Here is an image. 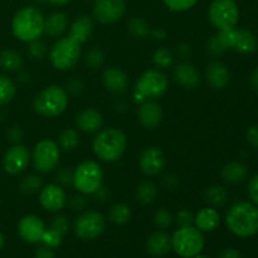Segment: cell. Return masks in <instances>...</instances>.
Instances as JSON below:
<instances>
[{"mask_svg":"<svg viewBox=\"0 0 258 258\" xmlns=\"http://www.w3.org/2000/svg\"><path fill=\"white\" fill-rule=\"evenodd\" d=\"M226 226L239 238H249L258 232V207L252 202H237L227 211Z\"/></svg>","mask_w":258,"mask_h":258,"instance_id":"6da1fadb","label":"cell"},{"mask_svg":"<svg viewBox=\"0 0 258 258\" xmlns=\"http://www.w3.org/2000/svg\"><path fill=\"white\" fill-rule=\"evenodd\" d=\"M127 146L125 133L117 127L101 128L92 141V150L96 158L103 163H116L122 158Z\"/></svg>","mask_w":258,"mask_h":258,"instance_id":"7a4b0ae2","label":"cell"},{"mask_svg":"<svg viewBox=\"0 0 258 258\" xmlns=\"http://www.w3.org/2000/svg\"><path fill=\"white\" fill-rule=\"evenodd\" d=\"M44 15L38 8L24 7L18 10L12 20V32L18 40L30 43L44 33Z\"/></svg>","mask_w":258,"mask_h":258,"instance_id":"3957f363","label":"cell"},{"mask_svg":"<svg viewBox=\"0 0 258 258\" xmlns=\"http://www.w3.org/2000/svg\"><path fill=\"white\" fill-rule=\"evenodd\" d=\"M169 88V80L165 73L158 68L144 71L136 80L133 91L134 102L140 105L144 101L156 100L166 93Z\"/></svg>","mask_w":258,"mask_h":258,"instance_id":"277c9868","label":"cell"},{"mask_svg":"<svg viewBox=\"0 0 258 258\" xmlns=\"http://www.w3.org/2000/svg\"><path fill=\"white\" fill-rule=\"evenodd\" d=\"M33 107L43 117H57L68 107V93L58 85H50L43 88L34 97Z\"/></svg>","mask_w":258,"mask_h":258,"instance_id":"5b68a950","label":"cell"},{"mask_svg":"<svg viewBox=\"0 0 258 258\" xmlns=\"http://www.w3.org/2000/svg\"><path fill=\"white\" fill-rule=\"evenodd\" d=\"M171 251L181 258H193L202 253L206 246L203 232L196 226L179 227L170 236Z\"/></svg>","mask_w":258,"mask_h":258,"instance_id":"8992f818","label":"cell"},{"mask_svg":"<svg viewBox=\"0 0 258 258\" xmlns=\"http://www.w3.org/2000/svg\"><path fill=\"white\" fill-rule=\"evenodd\" d=\"M103 184V170L95 160H85L73 170V188L83 196H93Z\"/></svg>","mask_w":258,"mask_h":258,"instance_id":"52a82bcc","label":"cell"},{"mask_svg":"<svg viewBox=\"0 0 258 258\" xmlns=\"http://www.w3.org/2000/svg\"><path fill=\"white\" fill-rule=\"evenodd\" d=\"M82 54V44L71 37H62L55 40L49 50V60L58 71H68L75 67Z\"/></svg>","mask_w":258,"mask_h":258,"instance_id":"ba28073f","label":"cell"},{"mask_svg":"<svg viewBox=\"0 0 258 258\" xmlns=\"http://www.w3.org/2000/svg\"><path fill=\"white\" fill-rule=\"evenodd\" d=\"M30 160L33 166L40 174H49L57 169L60 160V148L57 141L43 139L35 144Z\"/></svg>","mask_w":258,"mask_h":258,"instance_id":"9c48e42d","label":"cell"},{"mask_svg":"<svg viewBox=\"0 0 258 258\" xmlns=\"http://www.w3.org/2000/svg\"><path fill=\"white\" fill-rule=\"evenodd\" d=\"M208 19L217 30L236 28L239 8L234 0H213L208 8Z\"/></svg>","mask_w":258,"mask_h":258,"instance_id":"30bf717a","label":"cell"},{"mask_svg":"<svg viewBox=\"0 0 258 258\" xmlns=\"http://www.w3.org/2000/svg\"><path fill=\"white\" fill-rule=\"evenodd\" d=\"M106 228V219L100 212L85 211L75 219L73 229L78 238L92 241L98 238Z\"/></svg>","mask_w":258,"mask_h":258,"instance_id":"8fae6325","label":"cell"},{"mask_svg":"<svg viewBox=\"0 0 258 258\" xmlns=\"http://www.w3.org/2000/svg\"><path fill=\"white\" fill-rule=\"evenodd\" d=\"M92 13L101 24H113L125 15L126 3L125 0H95Z\"/></svg>","mask_w":258,"mask_h":258,"instance_id":"7c38bea8","label":"cell"},{"mask_svg":"<svg viewBox=\"0 0 258 258\" xmlns=\"http://www.w3.org/2000/svg\"><path fill=\"white\" fill-rule=\"evenodd\" d=\"M30 163V153L22 144H14L7 150L3 158V168L10 175H18L28 168Z\"/></svg>","mask_w":258,"mask_h":258,"instance_id":"4fadbf2b","label":"cell"},{"mask_svg":"<svg viewBox=\"0 0 258 258\" xmlns=\"http://www.w3.org/2000/svg\"><path fill=\"white\" fill-rule=\"evenodd\" d=\"M165 154L158 146H149L139 156V168L146 176H156L165 169Z\"/></svg>","mask_w":258,"mask_h":258,"instance_id":"5bb4252c","label":"cell"},{"mask_svg":"<svg viewBox=\"0 0 258 258\" xmlns=\"http://www.w3.org/2000/svg\"><path fill=\"white\" fill-rule=\"evenodd\" d=\"M45 229L47 227L43 219L35 214H27L18 222V234L23 241L30 244L42 243Z\"/></svg>","mask_w":258,"mask_h":258,"instance_id":"9a60e30c","label":"cell"},{"mask_svg":"<svg viewBox=\"0 0 258 258\" xmlns=\"http://www.w3.org/2000/svg\"><path fill=\"white\" fill-rule=\"evenodd\" d=\"M67 194L64 188L58 184H47L39 190V203L49 213H58L67 206Z\"/></svg>","mask_w":258,"mask_h":258,"instance_id":"2e32d148","label":"cell"},{"mask_svg":"<svg viewBox=\"0 0 258 258\" xmlns=\"http://www.w3.org/2000/svg\"><path fill=\"white\" fill-rule=\"evenodd\" d=\"M173 78L180 87L194 90L202 82V76L198 68L190 62H181L173 70Z\"/></svg>","mask_w":258,"mask_h":258,"instance_id":"e0dca14e","label":"cell"},{"mask_svg":"<svg viewBox=\"0 0 258 258\" xmlns=\"http://www.w3.org/2000/svg\"><path fill=\"white\" fill-rule=\"evenodd\" d=\"M138 118L141 126L149 130L158 127L163 121V108L160 103L154 100L144 101L138 110Z\"/></svg>","mask_w":258,"mask_h":258,"instance_id":"ac0fdd59","label":"cell"},{"mask_svg":"<svg viewBox=\"0 0 258 258\" xmlns=\"http://www.w3.org/2000/svg\"><path fill=\"white\" fill-rule=\"evenodd\" d=\"M206 81L214 90H224L231 81V71L223 62L214 60L206 67Z\"/></svg>","mask_w":258,"mask_h":258,"instance_id":"d6986e66","label":"cell"},{"mask_svg":"<svg viewBox=\"0 0 258 258\" xmlns=\"http://www.w3.org/2000/svg\"><path fill=\"white\" fill-rule=\"evenodd\" d=\"M102 83L107 91L121 95L127 90L128 77L121 68L108 67L102 73Z\"/></svg>","mask_w":258,"mask_h":258,"instance_id":"ffe728a7","label":"cell"},{"mask_svg":"<svg viewBox=\"0 0 258 258\" xmlns=\"http://www.w3.org/2000/svg\"><path fill=\"white\" fill-rule=\"evenodd\" d=\"M103 116L96 108H85L76 116V126L86 134H95L102 128Z\"/></svg>","mask_w":258,"mask_h":258,"instance_id":"44dd1931","label":"cell"},{"mask_svg":"<svg viewBox=\"0 0 258 258\" xmlns=\"http://www.w3.org/2000/svg\"><path fill=\"white\" fill-rule=\"evenodd\" d=\"M146 251L153 257H165L171 251L170 234L164 229H158L146 241Z\"/></svg>","mask_w":258,"mask_h":258,"instance_id":"7402d4cb","label":"cell"},{"mask_svg":"<svg viewBox=\"0 0 258 258\" xmlns=\"http://www.w3.org/2000/svg\"><path fill=\"white\" fill-rule=\"evenodd\" d=\"M221 224V214L213 207H204L194 216V226L203 233L214 232Z\"/></svg>","mask_w":258,"mask_h":258,"instance_id":"603a6c76","label":"cell"},{"mask_svg":"<svg viewBox=\"0 0 258 258\" xmlns=\"http://www.w3.org/2000/svg\"><path fill=\"white\" fill-rule=\"evenodd\" d=\"M93 30V23L88 15H80L75 19V22L71 24L68 37L77 40L80 44H85L90 39Z\"/></svg>","mask_w":258,"mask_h":258,"instance_id":"cb8c5ba5","label":"cell"},{"mask_svg":"<svg viewBox=\"0 0 258 258\" xmlns=\"http://www.w3.org/2000/svg\"><path fill=\"white\" fill-rule=\"evenodd\" d=\"M221 176L226 183L237 185L243 183L248 176V168L241 161H229L222 168Z\"/></svg>","mask_w":258,"mask_h":258,"instance_id":"d4e9b609","label":"cell"},{"mask_svg":"<svg viewBox=\"0 0 258 258\" xmlns=\"http://www.w3.org/2000/svg\"><path fill=\"white\" fill-rule=\"evenodd\" d=\"M70 20L66 13L54 12L44 19V33L52 38H58L68 29Z\"/></svg>","mask_w":258,"mask_h":258,"instance_id":"484cf974","label":"cell"},{"mask_svg":"<svg viewBox=\"0 0 258 258\" xmlns=\"http://www.w3.org/2000/svg\"><path fill=\"white\" fill-rule=\"evenodd\" d=\"M257 45V38L251 30L238 29V39H237L234 50L243 55H248L256 52Z\"/></svg>","mask_w":258,"mask_h":258,"instance_id":"4316f807","label":"cell"},{"mask_svg":"<svg viewBox=\"0 0 258 258\" xmlns=\"http://www.w3.org/2000/svg\"><path fill=\"white\" fill-rule=\"evenodd\" d=\"M204 199L209 207L213 208H222L226 206L228 202V191L224 186L219 185V184H213V185L208 186L204 191Z\"/></svg>","mask_w":258,"mask_h":258,"instance_id":"83f0119b","label":"cell"},{"mask_svg":"<svg viewBox=\"0 0 258 258\" xmlns=\"http://www.w3.org/2000/svg\"><path fill=\"white\" fill-rule=\"evenodd\" d=\"M133 216V212L128 204L126 203H115L111 206L108 211V219L116 226H125L128 223Z\"/></svg>","mask_w":258,"mask_h":258,"instance_id":"f1b7e54d","label":"cell"},{"mask_svg":"<svg viewBox=\"0 0 258 258\" xmlns=\"http://www.w3.org/2000/svg\"><path fill=\"white\" fill-rule=\"evenodd\" d=\"M23 66V58L13 49H4L0 52V68L7 72H18Z\"/></svg>","mask_w":258,"mask_h":258,"instance_id":"f546056e","label":"cell"},{"mask_svg":"<svg viewBox=\"0 0 258 258\" xmlns=\"http://www.w3.org/2000/svg\"><path fill=\"white\" fill-rule=\"evenodd\" d=\"M136 201L141 204H151L158 197V186L151 180H145L139 184L135 191Z\"/></svg>","mask_w":258,"mask_h":258,"instance_id":"4dcf8cb0","label":"cell"},{"mask_svg":"<svg viewBox=\"0 0 258 258\" xmlns=\"http://www.w3.org/2000/svg\"><path fill=\"white\" fill-rule=\"evenodd\" d=\"M43 186V179L37 174H28L20 180L19 189L25 196H33V194L39 193Z\"/></svg>","mask_w":258,"mask_h":258,"instance_id":"1f68e13d","label":"cell"},{"mask_svg":"<svg viewBox=\"0 0 258 258\" xmlns=\"http://www.w3.org/2000/svg\"><path fill=\"white\" fill-rule=\"evenodd\" d=\"M57 143L59 145L60 150L72 151L80 144V135H78L75 128H64L58 136Z\"/></svg>","mask_w":258,"mask_h":258,"instance_id":"d6a6232c","label":"cell"},{"mask_svg":"<svg viewBox=\"0 0 258 258\" xmlns=\"http://www.w3.org/2000/svg\"><path fill=\"white\" fill-rule=\"evenodd\" d=\"M127 28L130 34L133 37L139 38V39H144V38L149 37L151 32L149 23L140 17L131 18L127 22Z\"/></svg>","mask_w":258,"mask_h":258,"instance_id":"836d02e7","label":"cell"},{"mask_svg":"<svg viewBox=\"0 0 258 258\" xmlns=\"http://www.w3.org/2000/svg\"><path fill=\"white\" fill-rule=\"evenodd\" d=\"M17 93V87L12 78L0 75V106L9 103Z\"/></svg>","mask_w":258,"mask_h":258,"instance_id":"e575fe53","label":"cell"},{"mask_svg":"<svg viewBox=\"0 0 258 258\" xmlns=\"http://www.w3.org/2000/svg\"><path fill=\"white\" fill-rule=\"evenodd\" d=\"M216 38L218 39V42L221 43V45L224 48L226 52L229 49H234L237 39H238V29L231 28V29L218 30L216 34Z\"/></svg>","mask_w":258,"mask_h":258,"instance_id":"d590c367","label":"cell"},{"mask_svg":"<svg viewBox=\"0 0 258 258\" xmlns=\"http://www.w3.org/2000/svg\"><path fill=\"white\" fill-rule=\"evenodd\" d=\"M174 62V54L168 48H159L153 54V63L158 70L169 68Z\"/></svg>","mask_w":258,"mask_h":258,"instance_id":"8d00e7d4","label":"cell"},{"mask_svg":"<svg viewBox=\"0 0 258 258\" xmlns=\"http://www.w3.org/2000/svg\"><path fill=\"white\" fill-rule=\"evenodd\" d=\"M85 63L88 68L91 70H98L105 63V53L101 48L93 47L86 53L85 55Z\"/></svg>","mask_w":258,"mask_h":258,"instance_id":"74e56055","label":"cell"},{"mask_svg":"<svg viewBox=\"0 0 258 258\" xmlns=\"http://www.w3.org/2000/svg\"><path fill=\"white\" fill-rule=\"evenodd\" d=\"M173 216L169 212V209L164 208V207L158 208L155 213H154V224H155L158 229H164L165 231V229H168L173 224Z\"/></svg>","mask_w":258,"mask_h":258,"instance_id":"f35d334b","label":"cell"},{"mask_svg":"<svg viewBox=\"0 0 258 258\" xmlns=\"http://www.w3.org/2000/svg\"><path fill=\"white\" fill-rule=\"evenodd\" d=\"M163 2L165 7L171 12L181 13L196 7L199 0H163Z\"/></svg>","mask_w":258,"mask_h":258,"instance_id":"ab89813d","label":"cell"},{"mask_svg":"<svg viewBox=\"0 0 258 258\" xmlns=\"http://www.w3.org/2000/svg\"><path fill=\"white\" fill-rule=\"evenodd\" d=\"M63 237L64 236H62L59 232L49 227V228L45 229L44 234H43L42 243L44 244V246L49 247V248H57V247H59L60 244H62Z\"/></svg>","mask_w":258,"mask_h":258,"instance_id":"60d3db41","label":"cell"},{"mask_svg":"<svg viewBox=\"0 0 258 258\" xmlns=\"http://www.w3.org/2000/svg\"><path fill=\"white\" fill-rule=\"evenodd\" d=\"M28 54L35 60L43 59V58L47 55V45H45L40 39L33 40V42L29 43Z\"/></svg>","mask_w":258,"mask_h":258,"instance_id":"b9f144b4","label":"cell"},{"mask_svg":"<svg viewBox=\"0 0 258 258\" xmlns=\"http://www.w3.org/2000/svg\"><path fill=\"white\" fill-rule=\"evenodd\" d=\"M50 228L58 231L62 236H66L68 229H70V221H68V218L64 214H58V216L53 218L52 223H50Z\"/></svg>","mask_w":258,"mask_h":258,"instance_id":"7bdbcfd3","label":"cell"},{"mask_svg":"<svg viewBox=\"0 0 258 258\" xmlns=\"http://www.w3.org/2000/svg\"><path fill=\"white\" fill-rule=\"evenodd\" d=\"M174 219H175V223L178 224V227L194 226V214L189 209H180Z\"/></svg>","mask_w":258,"mask_h":258,"instance_id":"ee69618b","label":"cell"},{"mask_svg":"<svg viewBox=\"0 0 258 258\" xmlns=\"http://www.w3.org/2000/svg\"><path fill=\"white\" fill-rule=\"evenodd\" d=\"M55 183L62 188H67V186L72 185L73 183V171L68 170V169L63 168L57 171L55 174Z\"/></svg>","mask_w":258,"mask_h":258,"instance_id":"f6af8a7d","label":"cell"},{"mask_svg":"<svg viewBox=\"0 0 258 258\" xmlns=\"http://www.w3.org/2000/svg\"><path fill=\"white\" fill-rule=\"evenodd\" d=\"M87 203L88 202H87V198H86V196H83V194L81 193L71 197L70 201L67 202V204L71 207V209L75 212H82L83 209L87 207Z\"/></svg>","mask_w":258,"mask_h":258,"instance_id":"bcb514c9","label":"cell"},{"mask_svg":"<svg viewBox=\"0 0 258 258\" xmlns=\"http://www.w3.org/2000/svg\"><path fill=\"white\" fill-rule=\"evenodd\" d=\"M207 48H208V52L211 53L212 55H214V57H218V55H222L226 53V50H224V48L222 47L221 43L218 42L216 35L209 38L208 42H207Z\"/></svg>","mask_w":258,"mask_h":258,"instance_id":"7dc6e473","label":"cell"},{"mask_svg":"<svg viewBox=\"0 0 258 258\" xmlns=\"http://www.w3.org/2000/svg\"><path fill=\"white\" fill-rule=\"evenodd\" d=\"M66 91L71 95H80L83 90V82L78 77H72L66 83Z\"/></svg>","mask_w":258,"mask_h":258,"instance_id":"c3c4849f","label":"cell"},{"mask_svg":"<svg viewBox=\"0 0 258 258\" xmlns=\"http://www.w3.org/2000/svg\"><path fill=\"white\" fill-rule=\"evenodd\" d=\"M248 196L252 203L258 207V174L252 176L248 183Z\"/></svg>","mask_w":258,"mask_h":258,"instance_id":"681fc988","label":"cell"},{"mask_svg":"<svg viewBox=\"0 0 258 258\" xmlns=\"http://www.w3.org/2000/svg\"><path fill=\"white\" fill-rule=\"evenodd\" d=\"M7 136L8 139H9L10 143L19 144L20 141L23 140V138H24V133H23V130L19 126H12V127L8 130Z\"/></svg>","mask_w":258,"mask_h":258,"instance_id":"f907efd6","label":"cell"},{"mask_svg":"<svg viewBox=\"0 0 258 258\" xmlns=\"http://www.w3.org/2000/svg\"><path fill=\"white\" fill-rule=\"evenodd\" d=\"M246 138L247 141L249 143V145L258 150V125L251 126V127L247 130Z\"/></svg>","mask_w":258,"mask_h":258,"instance_id":"816d5d0a","label":"cell"},{"mask_svg":"<svg viewBox=\"0 0 258 258\" xmlns=\"http://www.w3.org/2000/svg\"><path fill=\"white\" fill-rule=\"evenodd\" d=\"M163 183H164V186H165L166 189H170V190H173V189H175L176 186H178L179 178L175 175V174H171V173L166 174L163 179Z\"/></svg>","mask_w":258,"mask_h":258,"instance_id":"f5cc1de1","label":"cell"},{"mask_svg":"<svg viewBox=\"0 0 258 258\" xmlns=\"http://www.w3.org/2000/svg\"><path fill=\"white\" fill-rule=\"evenodd\" d=\"M34 258H54V252L53 248L47 246H40L35 249Z\"/></svg>","mask_w":258,"mask_h":258,"instance_id":"db71d44e","label":"cell"},{"mask_svg":"<svg viewBox=\"0 0 258 258\" xmlns=\"http://www.w3.org/2000/svg\"><path fill=\"white\" fill-rule=\"evenodd\" d=\"M176 53H178L179 57L185 59L186 57H189V55L191 54L190 44H188V43H180V44H178V47H176Z\"/></svg>","mask_w":258,"mask_h":258,"instance_id":"11a10c76","label":"cell"},{"mask_svg":"<svg viewBox=\"0 0 258 258\" xmlns=\"http://www.w3.org/2000/svg\"><path fill=\"white\" fill-rule=\"evenodd\" d=\"M218 258H242V253L236 248H226L218 254Z\"/></svg>","mask_w":258,"mask_h":258,"instance_id":"9f6ffc18","label":"cell"},{"mask_svg":"<svg viewBox=\"0 0 258 258\" xmlns=\"http://www.w3.org/2000/svg\"><path fill=\"white\" fill-rule=\"evenodd\" d=\"M150 35L155 40H164L166 38V30H164L163 28H155L150 32Z\"/></svg>","mask_w":258,"mask_h":258,"instance_id":"6f0895ef","label":"cell"},{"mask_svg":"<svg viewBox=\"0 0 258 258\" xmlns=\"http://www.w3.org/2000/svg\"><path fill=\"white\" fill-rule=\"evenodd\" d=\"M93 196L96 197V199H97L98 202H105L106 199H108V191H107V189L103 188V186H101V188L98 189V190L96 191Z\"/></svg>","mask_w":258,"mask_h":258,"instance_id":"680465c9","label":"cell"},{"mask_svg":"<svg viewBox=\"0 0 258 258\" xmlns=\"http://www.w3.org/2000/svg\"><path fill=\"white\" fill-rule=\"evenodd\" d=\"M251 85L254 90L258 91V66L253 70V72L251 73Z\"/></svg>","mask_w":258,"mask_h":258,"instance_id":"91938a15","label":"cell"},{"mask_svg":"<svg viewBox=\"0 0 258 258\" xmlns=\"http://www.w3.org/2000/svg\"><path fill=\"white\" fill-rule=\"evenodd\" d=\"M18 81H19L20 83H23V85L28 83V82H29V73L25 72V71L20 72L19 75H18Z\"/></svg>","mask_w":258,"mask_h":258,"instance_id":"94428289","label":"cell"},{"mask_svg":"<svg viewBox=\"0 0 258 258\" xmlns=\"http://www.w3.org/2000/svg\"><path fill=\"white\" fill-rule=\"evenodd\" d=\"M45 2L50 3V4H53V5H58V7H60V5L68 4L71 0H45Z\"/></svg>","mask_w":258,"mask_h":258,"instance_id":"6125c7cd","label":"cell"},{"mask_svg":"<svg viewBox=\"0 0 258 258\" xmlns=\"http://www.w3.org/2000/svg\"><path fill=\"white\" fill-rule=\"evenodd\" d=\"M4 244H5V237H4V234H3L2 232H0V249H2L3 247H4Z\"/></svg>","mask_w":258,"mask_h":258,"instance_id":"be15d7a7","label":"cell"},{"mask_svg":"<svg viewBox=\"0 0 258 258\" xmlns=\"http://www.w3.org/2000/svg\"><path fill=\"white\" fill-rule=\"evenodd\" d=\"M193 258H209V257L203 256V254H198V256H196V257H193Z\"/></svg>","mask_w":258,"mask_h":258,"instance_id":"e7e4bbea","label":"cell"}]
</instances>
